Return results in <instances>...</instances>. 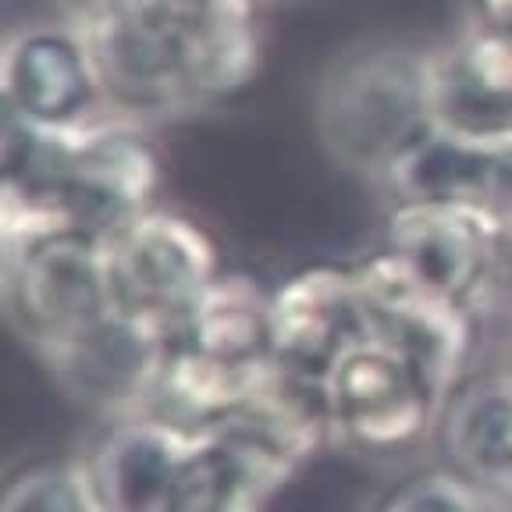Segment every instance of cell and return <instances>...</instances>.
Returning <instances> with one entry per match:
<instances>
[{"label": "cell", "instance_id": "12", "mask_svg": "<svg viewBox=\"0 0 512 512\" xmlns=\"http://www.w3.org/2000/svg\"><path fill=\"white\" fill-rule=\"evenodd\" d=\"M402 200L459 203L505 217L512 210V146L434 132L388 175Z\"/></svg>", "mask_w": 512, "mask_h": 512}, {"label": "cell", "instance_id": "16", "mask_svg": "<svg viewBox=\"0 0 512 512\" xmlns=\"http://www.w3.org/2000/svg\"><path fill=\"white\" fill-rule=\"evenodd\" d=\"M381 512H480V502L466 480L434 473V477L409 480L406 488H399L384 502Z\"/></svg>", "mask_w": 512, "mask_h": 512}, {"label": "cell", "instance_id": "6", "mask_svg": "<svg viewBox=\"0 0 512 512\" xmlns=\"http://www.w3.org/2000/svg\"><path fill=\"white\" fill-rule=\"evenodd\" d=\"M505 239V217L459 203L402 200L388 217V253L466 313L495 278Z\"/></svg>", "mask_w": 512, "mask_h": 512}, {"label": "cell", "instance_id": "1", "mask_svg": "<svg viewBox=\"0 0 512 512\" xmlns=\"http://www.w3.org/2000/svg\"><path fill=\"white\" fill-rule=\"evenodd\" d=\"M104 96L136 114L239 93L260 64L253 0H68Z\"/></svg>", "mask_w": 512, "mask_h": 512}, {"label": "cell", "instance_id": "15", "mask_svg": "<svg viewBox=\"0 0 512 512\" xmlns=\"http://www.w3.org/2000/svg\"><path fill=\"white\" fill-rule=\"evenodd\" d=\"M0 512H104V502L89 470L43 463L11 480Z\"/></svg>", "mask_w": 512, "mask_h": 512}, {"label": "cell", "instance_id": "7", "mask_svg": "<svg viewBox=\"0 0 512 512\" xmlns=\"http://www.w3.org/2000/svg\"><path fill=\"white\" fill-rule=\"evenodd\" d=\"M367 335L395 345L448 402V392L466 360V310L434 296L388 249L356 267Z\"/></svg>", "mask_w": 512, "mask_h": 512}, {"label": "cell", "instance_id": "10", "mask_svg": "<svg viewBox=\"0 0 512 512\" xmlns=\"http://www.w3.org/2000/svg\"><path fill=\"white\" fill-rule=\"evenodd\" d=\"M367 331L356 271L306 267L271 292V356L303 377L328 374L338 352Z\"/></svg>", "mask_w": 512, "mask_h": 512}, {"label": "cell", "instance_id": "2", "mask_svg": "<svg viewBox=\"0 0 512 512\" xmlns=\"http://www.w3.org/2000/svg\"><path fill=\"white\" fill-rule=\"evenodd\" d=\"M320 132L342 164L392 175L438 132L431 57L370 50L342 61L320 89Z\"/></svg>", "mask_w": 512, "mask_h": 512}, {"label": "cell", "instance_id": "13", "mask_svg": "<svg viewBox=\"0 0 512 512\" xmlns=\"http://www.w3.org/2000/svg\"><path fill=\"white\" fill-rule=\"evenodd\" d=\"M445 445L473 484L512 505V377H484L448 399Z\"/></svg>", "mask_w": 512, "mask_h": 512}, {"label": "cell", "instance_id": "8", "mask_svg": "<svg viewBox=\"0 0 512 512\" xmlns=\"http://www.w3.org/2000/svg\"><path fill=\"white\" fill-rule=\"evenodd\" d=\"M0 93L8 118L40 128H79L89 125L104 82L82 32L36 25L4 47Z\"/></svg>", "mask_w": 512, "mask_h": 512}, {"label": "cell", "instance_id": "4", "mask_svg": "<svg viewBox=\"0 0 512 512\" xmlns=\"http://www.w3.org/2000/svg\"><path fill=\"white\" fill-rule=\"evenodd\" d=\"M4 306L32 349L61 356L111 313L104 235L72 228L4 249Z\"/></svg>", "mask_w": 512, "mask_h": 512}, {"label": "cell", "instance_id": "18", "mask_svg": "<svg viewBox=\"0 0 512 512\" xmlns=\"http://www.w3.org/2000/svg\"><path fill=\"white\" fill-rule=\"evenodd\" d=\"M505 232H509V242H512V210L505 214Z\"/></svg>", "mask_w": 512, "mask_h": 512}, {"label": "cell", "instance_id": "9", "mask_svg": "<svg viewBox=\"0 0 512 512\" xmlns=\"http://www.w3.org/2000/svg\"><path fill=\"white\" fill-rule=\"evenodd\" d=\"M431 104L445 136L512 146V32L473 25L431 57Z\"/></svg>", "mask_w": 512, "mask_h": 512}, {"label": "cell", "instance_id": "17", "mask_svg": "<svg viewBox=\"0 0 512 512\" xmlns=\"http://www.w3.org/2000/svg\"><path fill=\"white\" fill-rule=\"evenodd\" d=\"M473 4V18L484 29H498V32H512V0H470Z\"/></svg>", "mask_w": 512, "mask_h": 512}, {"label": "cell", "instance_id": "14", "mask_svg": "<svg viewBox=\"0 0 512 512\" xmlns=\"http://www.w3.org/2000/svg\"><path fill=\"white\" fill-rule=\"evenodd\" d=\"M182 338L232 363L271 360V292L246 274H217Z\"/></svg>", "mask_w": 512, "mask_h": 512}, {"label": "cell", "instance_id": "11", "mask_svg": "<svg viewBox=\"0 0 512 512\" xmlns=\"http://www.w3.org/2000/svg\"><path fill=\"white\" fill-rule=\"evenodd\" d=\"M192 448V434L153 416H136L132 424L111 431L89 470L104 512H164Z\"/></svg>", "mask_w": 512, "mask_h": 512}, {"label": "cell", "instance_id": "3", "mask_svg": "<svg viewBox=\"0 0 512 512\" xmlns=\"http://www.w3.org/2000/svg\"><path fill=\"white\" fill-rule=\"evenodd\" d=\"M104 274L114 317L171 345L189 331L221 271L203 228L146 210L104 235Z\"/></svg>", "mask_w": 512, "mask_h": 512}, {"label": "cell", "instance_id": "5", "mask_svg": "<svg viewBox=\"0 0 512 512\" xmlns=\"http://www.w3.org/2000/svg\"><path fill=\"white\" fill-rule=\"evenodd\" d=\"M328 427L363 452H402L424 438L445 399L395 345L363 331L320 377Z\"/></svg>", "mask_w": 512, "mask_h": 512}]
</instances>
